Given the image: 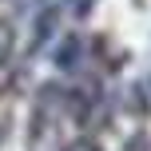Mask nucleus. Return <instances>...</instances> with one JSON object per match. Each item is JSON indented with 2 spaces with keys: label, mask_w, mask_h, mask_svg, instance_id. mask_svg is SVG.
Returning a JSON list of instances; mask_svg holds the SVG:
<instances>
[{
  "label": "nucleus",
  "mask_w": 151,
  "mask_h": 151,
  "mask_svg": "<svg viewBox=\"0 0 151 151\" xmlns=\"http://www.w3.org/2000/svg\"><path fill=\"white\" fill-rule=\"evenodd\" d=\"M83 52V44H80V36H72L68 44L60 48V56H56V64H60V68H76V56Z\"/></svg>",
  "instance_id": "f257e3e1"
},
{
  "label": "nucleus",
  "mask_w": 151,
  "mask_h": 151,
  "mask_svg": "<svg viewBox=\"0 0 151 151\" xmlns=\"http://www.w3.org/2000/svg\"><path fill=\"white\" fill-rule=\"evenodd\" d=\"M4 48H8V28L0 24V52H4Z\"/></svg>",
  "instance_id": "f03ea898"
}]
</instances>
